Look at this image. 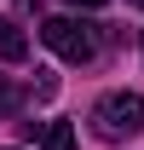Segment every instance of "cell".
<instances>
[{
    "instance_id": "1",
    "label": "cell",
    "mask_w": 144,
    "mask_h": 150,
    "mask_svg": "<svg viewBox=\"0 0 144 150\" xmlns=\"http://www.w3.org/2000/svg\"><path fill=\"white\" fill-rule=\"evenodd\" d=\"M40 40L64 64H92L98 58V23H87V18H46L40 23Z\"/></svg>"
},
{
    "instance_id": "2",
    "label": "cell",
    "mask_w": 144,
    "mask_h": 150,
    "mask_svg": "<svg viewBox=\"0 0 144 150\" xmlns=\"http://www.w3.org/2000/svg\"><path fill=\"white\" fill-rule=\"evenodd\" d=\"M92 121H98V133H104L109 144L138 139V133H144V98L138 93H104L98 110H92Z\"/></svg>"
},
{
    "instance_id": "3",
    "label": "cell",
    "mask_w": 144,
    "mask_h": 150,
    "mask_svg": "<svg viewBox=\"0 0 144 150\" xmlns=\"http://www.w3.org/2000/svg\"><path fill=\"white\" fill-rule=\"evenodd\" d=\"M0 58H6V64H23V58H29V35H23L12 18H0Z\"/></svg>"
},
{
    "instance_id": "4",
    "label": "cell",
    "mask_w": 144,
    "mask_h": 150,
    "mask_svg": "<svg viewBox=\"0 0 144 150\" xmlns=\"http://www.w3.org/2000/svg\"><path fill=\"white\" fill-rule=\"evenodd\" d=\"M40 150H75V127L69 121H46L40 127Z\"/></svg>"
},
{
    "instance_id": "5",
    "label": "cell",
    "mask_w": 144,
    "mask_h": 150,
    "mask_svg": "<svg viewBox=\"0 0 144 150\" xmlns=\"http://www.w3.org/2000/svg\"><path fill=\"white\" fill-rule=\"evenodd\" d=\"M18 104H23V87H12V81L0 75V115H12Z\"/></svg>"
},
{
    "instance_id": "6",
    "label": "cell",
    "mask_w": 144,
    "mask_h": 150,
    "mask_svg": "<svg viewBox=\"0 0 144 150\" xmlns=\"http://www.w3.org/2000/svg\"><path fill=\"white\" fill-rule=\"evenodd\" d=\"M69 6H104V0H69Z\"/></svg>"
},
{
    "instance_id": "7",
    "label": "cell",
    "mask_w": 144,
    "mask_h": 150,
    "mask_svg": "<svg viewBox=\"0 0 144 150\" xmlns=\"http://www.w3.org/2000/svg\"><path fill=\"white\" fill-rule=\"evenodd\" d=\"M133 6H144V0H133Z\"/></svg>"
}]
</instances>
